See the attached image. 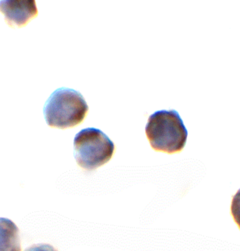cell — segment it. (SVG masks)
I'll return each mask as SVG.
<instances>
[{"instance_id":"6da1fadb","label":"cell","mask_w":240,"mask_h":251,"mask_svg":"<svg viewBox=\"0 0 240 251\" xmlns=\"http://www.w3.org/2000/svg\"><path fill=\"white\" fill-rule=\"evenodd\" d=\"M145 133L152 148L172 154L184 149L188 131L175 110L156 111L149 117Z\"/></svg>"},{"instance_id":"7a4b0ae2","label":"cell","mask_w":240,"mask_h":251,"mask_svg":"<svg viewBox=\"0 0 240 251\" xmlns=\"http://www.w3.org/2000/svg\"><path fill=\"white\" fill-rule=\"evenodd\" d=\"M88 111V104L82 95L69 88H59L54 91L43 109L47 124L60 129L80 124Z\"/></svg>"},{"instance_id":"3957f363","label":"cell","mask_w":240,"mask_h":251,"mask_svg":"<svg viewBox=\"0 0 240 251\" xmlns=\"http://www.w3.org/2000/svg\"><path fill=\"white\" fill-rule=\"evenodd\" d=\"M113 142L100 129L88 127L77 133L74 155L80 167L94 170L110 161L114 152Z\"/></svg>"},{"instance_id":"277c9868","label":"cell","mask_w":240,"mask_h":251,"mask_svg":"<svg viewBox=\"0 0 240 251\" xmlns=\"http://www.w3.org/2000/svg\"><path fill=\"white\" fill-rule=\"evenodd\" d=\"M0 11L10 26L23 27L38 15V9L34 0H1Z\"/></svg>"},{"instance_id":"5b68a950","label":"cell","mask_w":240,"mask_h":251,"mask_svg":"<svg viewBox=\"0 0 240 251\" xmlns=\"http://www.w3.org/2000/svg\"><path fill=\"white\" fill-rule=\"evenodd\" d=\"M0 251H22L19 227L4 217H0Z\"/></svg>"},{"instance_id":"8992f818","label":"cell","mask_w":240,"mask_h":251,"mask_svg":"<svg viewBox=\"0 0 240 251\" xmlns=\"http://www.w3.org/2000/svg\"><path fill=\"white\" fill-rule=\"evenodd\" d=\"M231 214L240 229V189L234 195L231 203Z\"/></svg>"},{"instance_id":"52a82bcc","label":"cell","mask_w":240,"mask_h":251,"mask_svg":"<svg viewBox=\"0 0 240 251\" xmlns=\"http://www.w3.org/2000/svg\"><path fill=\"white\" fill-rule=\"evenodd\" d=\"M25 251H57L54 247L48 244H38L26 248Z\"/></svg>"}]
</instances>
